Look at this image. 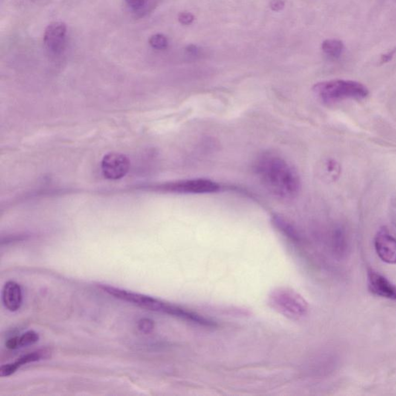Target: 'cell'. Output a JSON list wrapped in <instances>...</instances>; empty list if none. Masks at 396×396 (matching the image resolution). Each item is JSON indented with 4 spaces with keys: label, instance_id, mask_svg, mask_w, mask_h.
<instances>
[{
    "label": "cell",
    "instance_id": "cell-1",
    "mask_svg": "<svg viewBox=\"0 0 396 396\" xmlns=\"http://www.w3.org/2000/svg\"><path fill=\"white\" fill-rule=\"evenodd\" d=\"M255 172L264 187L280 199H293L300 189L299 174L293 165L277 154L260 156L255 163Z\"/></svg>",
    "mask_w": 396,
    "mask_h": 396
},
{
    "label": "cell",
    "instance_id": "cell-2",
    "mask_svg": "<svg viewBox=\"0 0 396 396\" xmlns=\"http://www.w3.org/2000/svg\"><path fill=\"white\" fill-rule=\"evenodd\" d=\"M99 287L101 290H103L108 294L114 296L116 299L131 303V304L138 306L142 308L166 313V314L176 316V317L180 318V319L194 323V324L205 326V327H214L215 325V322L201 316V315L190 311L186 309L182 308L178 306L173 305L169 303H166L164 301L157 299V298L152 297V296L140 294V293H134V292L128 291V290H123V289L111 287V286L105 285V284H102V285L99 286Z\"/></svg>",
    "mask_w": 396,
    "mask_h": 396
},
{
    "label": "cell",
    "instance_id": "cell-3",
    "mask_svg": "<svg viewBox=\"0 0 396 396\" xmlns=\"http://www.w3.org/2000/svg\"><path fill=\"white\" fill-rule=\"evenodd\" d=\"M316 96L324 102H337L346 99H365L369 94L366 86L354 81H327L316 84L313 88Z\"/></svg>",
    "mask_w": 396,
    "mask_h": 396
},
{
    "label": "cell",
    "instance_id": "cell-4",
    "mask_svg": "<svg viewBox=\"0 0 396 396\" xmlns=\"http://www.w3.org/2000/svg\"><path fill=\"white\" fill-rule=\"evenodd\" d=\"M159 191L183 194H212L219 191L216 182L204 178L186 179L157 186Z\"/></svg>",
    "mask_w": 396,
    "mask_h": 396
},
{
    "label": "cell",
    "instance_id": "cell-5",
    "mask_svg": "<svg viewBox=\"0 0 396 396\" xmlns=\"http://www.w3.org/2000/svg\"><path fill=\"white\" fill-rule=\"evenodd\" d=\"M272 304L281 313L289 317L299 318L307 311V303L301 296L288 290H279L271 296Z\"/></svg>",
    "mask_w": 396,
    "mask_h": 396
},
{
    "label": "cell",
    "instance_id": "cell-6",
    "mask_svg": "<svg viewBox=\"0 0 396 396\" xmlns=\"http://www.w3.org/2000/svg\"><path fill=\"white\" fill-rule=\"evenodd\" d=\"M129 167L128 157L117 153L107 154L102 161V174L105 178L109 180H118L125 177Z\"/></svg>",
    "mask_w": 396,
    "mask_h": 396
},
{
    "label": "cell",
    "instance_id": "cell-7",
    "mask_svg": "<svg viewBox=\"0 0 396 396\" xmlns=\"http://www.w3.org/2000/svg\"><path fill=\"white\" fill-rule=\"evenodd\" d=\"M374 248L382 261L396 265V238L385 228H382L376 234Z\"/></svg>",
    "mask_w": 396,
    "mask_h": 396
},
{
    "label": "cell",
    "instance_id": "cell-8",
    "mask_svg": "<svg viewBox=\"0 0 396 396\" xmlns=\"http://www.w3.org/2000/svg\"><path fill=\"white\" fill-rule=\"evenodd\" d=\"M367 284L371 294L396 301V285L378 272L373 270L368 272Z\"/></svg>",
    "mask_w": 396,
    "mask_h": 396
},
{
    "label": "cell",
    "instance_id": "cell-9",
    "mask_svg": "<svg viewBox=\"0 0 396 396\" xmlns=\"http://www.w3.org/2000/svg\"><path fill=\"white\" fill-rule=\"evenodd\" d=\"M67 27L62 22H53L44 31V41L48 50L54 53L62 52L65 47Z\"/></svg>",
    "mask_w": 396,
    "mask_h": 396
},
{
    "label": "cell",
    "instance_id": "cell-10",
    "mask_svg": "<svg viewBox=\"0 0 396 396\" xmlns=\"http://www.w3.org/2000/svg\"><path fill=\"white\" fill-rule=\"evenodd\" d=\"M4 305L11 312L17 311L23 304V292L21 286L14 281L6 282L3 288Z\"/></svg>",
    "mask_w": 396,
    "mask_h": 396
},
{
    "label": "cell",
    "instance_id": "cell-11",
    "mask_svg": "<svg viewBox=\"0 0 396 396\" xmlns=\"http://www.w3.org/2000/svg\"><path fill=\"white\" fill-rule=\"evenodd\" d=\"M49 354H50V351L45 349L38 350V351H33V352L28 353V354L23 355L22 357L18 359L13 363L3 365L0 368V376L2 378L8 377V376L14 374L23 365L47 359L49 357Z\"/></svg>",
    "mask_w": 396,
    "mask_h": 396
},
{
    "label": "cell",
    "instance_id": "cell-12",
    "mask_svg": "<svg viewBox=\"0 0 396 396\" xmlns=\"http://www.w3.org/2000/svg\"><path fill=\"white\" fill-rule=\"evenodd\" d=\"M322 50L326 54L337 58L344 50V44L341 40L327 39L323 42Z\"/></svg>",
    "mask_w": 396,
    "mask_h": 396
},
{
    "label": "cell",
    "instance_id": "cell-13",
    "mask_svg": "<svg viewBox=\"0 0 396 396\" xmlns=\"http://www.w3.org/2000/svg\"><path fill=\"white\" fill-rule=\"evenodd\" d=\"M16 339L17 348H22V347L34 345L39 341L40 337L37 333L33 331H27L21 337H16Z\"/></svg>",
    "mask_w": 396,
    "mask_h": 396
},
{
    "label": "cell",
    "instance_id": "cell-14",
    "mask_svg": "<svg viewBox=\"0 0 396 396\" xmlns=\"http://www.w3.org/2000/svg\"><path fill=\"white\" fill-rule=\"evenodd\" d=\"M149 44L153 48L157 50H164L168 47V40L166 36L161 33L153 35L149 40Z\"/></svg>",
    "mask_w": 396,
    "mask_h": 396
},
{
    "label": "cell",
    "instance_id": "cell-15",
    "mask_svg": "<svg viewBox=\"0 0 396 396\" xmlns=\"http://www.w3.org/2000/svg\"><path fill=\"white\" fill-rule=\"evenodd\" d=\"M334 246L336 252L338 255H344L346 250V243H345V238L342 232H336L334 235Z\"/></svg>",
    "mask_w": 396,
    "mask_h": 396
},
{
    "label": "cell",
    "instance_id": "cell-16",
    "mask_svg": "<svg viewBox=\"0 0 396 396\" xmlns=\"http://www.w3.org/2000/svg\"><path fill=\"white\" fill-rule=\"evenodd\" d=\"M138 327L142 332L145 333V334H149L154 330V323L151 319L144 318V319H141L139 321Z\"/></svg>",
    "mask_w": 396,
    "mask_h": 396
},
{
    "label": "cell",
    "instance_id": "cell-17",
    "mask_svg": "<svg viewBox=\"0 0 396 396\" xmlns=\"http://www.w3.org/2000/svg\"><path fill=\"white\" fill-rule=\"evenodd\" d=\"M178 21L183 25H189L194 22V16L191 13L183 12V13H180L178 15Z\"/></svg>",
    "mask_w": 396,
    "mask_h": 396
},
{
    "label": "cell",
    "instance_id": "cell-18",
    "mask_svg": "<svg viewBox=\"0 0 396 396\" xmlns=\"http://www.w3.org/2000/svg\"><path fill=\"white\" fill-rule=\"evenodd\" d=\"M127 5L134 10H141L147 2V0H125Z\"/></svg>",
    "mask_w": 396,
    "mask_h": 396
},
{
    "label": "cell",
    "instance_id": "cell-19",
    "mask_svg": "<svg viewBox=\"0 0 396 396\" xmlns=\"http://www.w3.org/2000/svg\"><path fill=\"white\" fill-rule=\"evenodd\" d=\"M270 8L273 10V11H280L285 7V3L284 0H271L270 1Z\"/></svg>",
    "mask_w": 396,
    "mask_h": 396
},
{
    "label": "cell",
    "instance_id": "cell-20",
    "mask_svg": "<svg viewBox=\"0 0 396 396\" xmlns=\"http://www.w3.org/2000/svg\"><path fill=\"white\" fill-rule=\"evenodd\" d=\"M395 52L396 48H394V50L388 52V53H386V54L382 55V58H381V62L383 64V63H387L388 61H389L390 60L393 58V56H394V53H395Z\"/></svg>",
    "mask_w": 396,
    "mask_h": 396
}]
</instances>
